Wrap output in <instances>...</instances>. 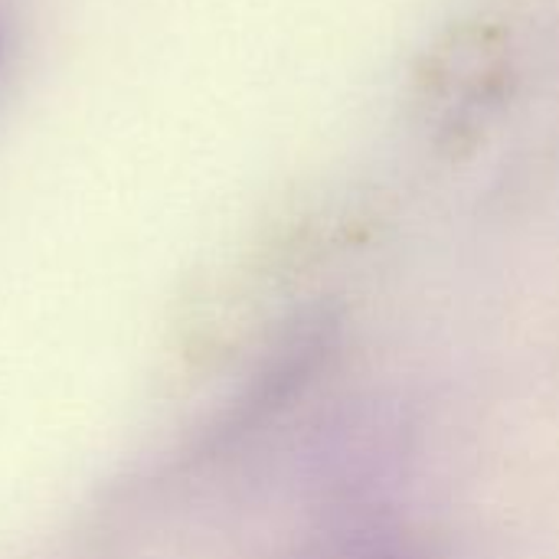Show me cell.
Returning <instances> with one entry per match:
<instances>
[{
  "label": "cell",
  "instance_id": "1",
  "mask_svg": "<svg viewBox=\"0 0 559 559\" xmlns=\"http://www.w3.org/2000/svg\"><path fill=\"white\" fill-rule=\"evenodd\" d=\"M10 46H13V39H10V16H7V7L0 0V79H3L7 62H10Z\"/></svg>",
  "mask_w": 559,
  "mask_h": 559
}]
</instances>
